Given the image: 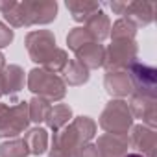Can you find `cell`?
<instances>
[{"instance_id": "28", "label": "cell", "mask_w": 157, "mask_h": 157, "mask_svg": "<svg viewBox=\"0 0 157 157\" xmlns=\"http://www.w3.org/2000/svg\"><path fill=\"white\" fill-rule=\"evenodd\" d=\"M76 157H98V151H96V146L93 142H87L83 144L80 150H78Z\"/></svg>"}, {"instance_id": "10", "label": "cell", "mask_w": 157, "mask_h": 157, "mask_svg": "<svg viewBox=\"0 0 157 157\" xmlns=\"http://www.w3.org/2000/svg\"><path fill=\"white\" fill-rule=\"evenodd\" d=\"M128 144L133 150V153H139L142 157H155V146H157V133L155 129L144 126V124H133V128L128 133Z\"/></svg>"}, {"instance_id": "31", "label": "cell", "mask_w": 157, "mask_h": 157, "mask_svg": "<svg viewBox=\"0 0 157 157\" xmlns=\"http://www.w3.org/2000/svg\"><path fill=\"white\" fill-rule=\"evenodd\" d=\"M6 109H8V104H4V102H0V118H2V115L6 113Z\"/></svg>"}, {"instance_id": "27", "label": "cell", "mask_w": 157, "mask_h": 157, "mask_svg": "<svg viewBox=\"0 0 157 157\" xmlns=\"http://www.w3.org/2000/svg\"><path fill=\"white\" fill-rule=\"evenodd\" d=\"M13 39H15V30L10 28L4 21H0V50L10 46L13 43Z\"/></svg>"}, {"instance_id": "16", "label": "cell", "mask_w": 157, "mask_h": 157, "mask_svg": "<svg viewBox=\"0 0 157 157\" xmlns=\"http://www.w3.org/2000/svg\"><path fill=\"white\" fill-rule=\"evenodd\" d=\"M83 28L93 35L94 41L104 43L105 39H109V32H111V19L104 10H98L96 13H93L85 22Z\"/></svg>"}, {"instance_id": "22", "label": "cell", "mask_w": 157, "mask_h": 157, "mask_svg": "<svg viewBox=\"0 0 157 157\" xmlns=\"http://www.w3.org/2000/svg\"><path fill=\"white\" fill-rule=\"evenodd\" d=\"M28 146L22 137L19 139H8L0 144V157H28Z\"/></svg>"}, {"instance_id": "12", "label": "cell", "mask_w": 157, "mask_h": 157, "mask_svg": "<svg viewBox=\"0 0 157 157\" xmlns=\"http://www.w3.org/2000/svg\"><path fill=\"white\" fill-rule=\"evenodd\" d=\"M104 87L107 94L115 100H126L133 94V83L129 80L128 70H111L104 76Z\"/></svg>"}, {"instance_id": "9", "label": "cell", "mask_w": 157, "mask_h": 157, "mask_svg": "<svg viewBox=\"0 0 157 157\" xmlns=\"http://www.w3.org/2000/svg\"><path fill=\"white\" fill-rule=\"evenodd\" d=\"M128 74H129V80L133 83V93L155 98V94H157V70H155V67H151L148 63L135 61L128 67Z\"/></svg>"}, {"instance_id": "1", "label": "cell", "mask_w": 157, "mask_h": 157, "mask_svg": "<svg viewBox=\"0 0 157 157\" xmlns=\"http://www.w3.org/2000/svg\"><path fill=\"white\" fill-rule=\"evenodd\" d=\"M96 129L98 126L91 117H74L68 126L52 135L48 157H76L78 150L96 137Z\"/></svg>"}, {"instance_id": "29", "label": "cell", "mask_w": 157, "mask_h": 157, "mask_svg": "<svg viewBox=\"0 0 157 157\" xmlns=\"http://www.w3.org/2000/svg\"><path fill=\"white\" fill-rule=\"evenodd\" d=\"M13 6V0H0V13H6Z\"/></svg>"}, {"instance_id": "24", "label": "cell", "mask_w": 157, "mask_h": 157, "mask_svg": "<svg viewBox=\"0 0 157 157\" xmlns=\"http://www.w3.org/2000/svg\"><path fill=\"white\" fill-rule=\"evenodd\" d=\"M68 54H67V50H63V48H56V52L48 57V61L41 67L43 70H46V72H52V74H61L63 72V68L67 67V63H68Z\"/></svg>"}, {"instance_id": "13", "label": "cell", "mask_w": 157, "mask_h": 157, "mask_svg": "<svg viewBox=\"0 0 157 157\" xmlns=\"http://www.w3.org/2000/svg\"><path fill=\"white\" fill-rule=\"evenodd\" d=\"M94 146H96L98 157H126L129 153L128 137H120V135L104 133L96 139Z\"/></svg>"}, {"instance_id": "17", "label": "cell", "mask_w": 157, "mask_h": 157, "mask_svg": "<svg viewBox=\"0 0 157 157\" xmlns=\"http://www.w3.org/2000/svg\"><path fill=\"white\" fill-rule=\"evenodd\" d=\"M24 142L28 146L30 155H43L48 151L50 146V137H48V129L43 126H35L32 129H28L24 133Z\"/></svg>"}, {"instance_id": "15", "label": "cell", "mask_w": 157, "mask_h": 157, "mask_svg": "<svg viewBox=\"0 0 157 157\" xmlns=\"http://www.w3.org/2000/svg\"><path fill=\"white\" fill-rule=\"evenodd\" d=\"M74 59H78L83 67H87L89 70H94V68H100L104 67V59H105V46L102 43H87L85 46L78 48L74 52Z\"/></svg>"}, {"instance_id": "26", "label": "cell", "mask_w": 157, "mask_h": 157, "mask_svg": "<svg viewBox=\"0 0 157 157\" xmlns=\"http://www.w3.org/2000/svg\"><path fill=\"white\" fill-rule=\"evenodd\" d=\"M4 15V21L10 28H26V21H24V11H22V6L21 2H13V6L2 13Z\"/></svg>"}, {"instance_id": "11", "label": "cell", "mask_w": 157, "mask_h": 157, "mask_svg": "<svg viewBox=\"0 0 157 157\" xmlns=\"http://www.w3.org/2000/svg\"><path fill=\"white\" fill-rule=\"evenodd\" d=\"M155 102L157 98L151 96H144L139 93H133L129 96V111L133 115V118H140L144 126L155 129V118H157V109H155Z\"/></svg>"}, {"instance_id": "25", "label": "cell", "mask_w": 157, "mask_h": 157, "mask_svg": "<svg viewBox=\"0 0 157 157\" xmlns=\"http://www.w3.org/2000/svg\"><path fill=\"white\" fill-rule=\"evenodd\" d=\"M113 37H126V39H135L137 37V28L128 22L126 19H117L113 24H111V32H109V39Z\"/></svg>"}, {"instance_id": "18", "label": "cell", "mask_w": 157, "mask_h": 157, "mask_svg": "<svg viewBox=\"0 0 157 157\" xmlns=\"http://www.w3.org/2000/svg\"><path fill=\"white\" fill-rule=\"evenodd\" d=\"M89 72L91 70L87 67H83L78 59H68L67 67L61 72V80L65 82L67 87H80L89 82V78H91Z\"/></svg>"}, {"instance_id": "32", "label": "cell", "mask_w": 157, "mask_h": 157, "mask_svg": "<svg viewBox=\"0 0 157 157\" xmlns=\"http://www.w3.org/2000/svg\"><path fill=\"white\" fill-rule=\"evenodd\" d=\"M126 157H142V155H139V153H133V151H129Z\"/></svg>"}, {"instance_id": "14", "label": "cell", "mask_w": 157, "mask_h": 157, "mask_svg": "<svg viewBox=\"0 0 157 157\" xmlns=\"http://www.w3.org/2000/svg\"><path fill=\"white\" fill-rule=\"evenodd\" d=\"M0 82H2V94L11 98L24 89L26 72L19 65H6V68L0 74Z\"/></svg>"}, {"instance_id": "30", "label": "cell", "mask_w": 157, "mask_h": 157, "mask_svg": "<svg viewBox=\"0 0 157 157\" xmlns=\"http://www.w3.org/2000/svg\"><path fill=\"white\" fill-rule=\"evenodd\" d=\"M4 68H6V56L0 52V72H2Z\"/></svg>"}, {"instance_id": "3", "label": "cell", "mask_w": 157, "mask_h": 157, "mask_svg": "<svg viewBox=\"0 0 157 157\" xmlns=\"http://www.w3.org/2000/svg\"><path fill=\"white\" fill-rule=\"evenodd\" d=\"M133 115L129 111L128 100H115L111 98L104 111L98 117V124L105 133L109 135H120V137H128L129 129L133 128Z\"/></svg>"}, {"instance_id": "7", "label": "cell", "mask_w": 157, "mask_h": 157, "mask_svg": "<svg viewBox=\"0 0 157 157\" xmlns=\"http://www.w3.org/2000/svg\"><path fill=\"white\" fill-rule=\"evenodd\" d=\"M24 44H26L30 59L33 63H37L39 67H43L57 48L56 35L50 30H32V32H28L26 37H24Z\"/></svg>"}, {"instance_id": "19", "label": "cell", "mask_w": 157, "mask_h": 157, "mask_svg": "<svg viewBox=\"0 0 157 157\" xmlns=\"http://www.w3.org/2000/svg\"><path fill=\"white\" fill-rule=\"evenodd\" d=\"M72 118H74L72 117V107L68 104H56V105H52L44 124L48 126L50 131L56 133V131L63 129L65 126H68L72 122Z\"/></svg>"}, {"instance_id": "8", "label": "cell", "mask_w": 157, "mask_h": 157, "mask_svg": "<svg viewBox=\"0 0 157 157\" xmlns=\"http://www.w3.org/2000/svg\"><path fill=\"white\" fill-rule=\"evenodd\" d=\"M21 6L24 11L26 28L50 24L57 17V2L56 0H24V2H21Z\"/></svg>"}, {"instance_id": "23", "label": "cell", "mask_w": 157, "mask_h": 157, "mask_svg": "<svg viewBox=\"0 0 157 157\" xmlns=\"http://www.w3.org/2000/svg\"><path fill=\"white\" fill-rule=\"evenodd\" d=\"M94 39H93V35L83 28V26H76V28H72L68 33H67V44H68V48L72 50V52H76L78 48H82V46H85L87 43H93ZM98 43V41H96Z\"/></svg>"}, {"instance_id": "4", "label": "cell", "mask_w": 157, "mask_h": 157, "mask_svg": "<svg viewBox=\"0 0 157 157\" xmlns=\"http://www.w3.org/2000/svg\"><path fill=\"white\" fill-rule=\"evenodd\" d=\"M137 56H139L137 39L113 37L111 43L105 46L104 68H105V72H111V70H128V67L137 61Z\"/></svg>"}, {"instance_id": "2", "label": "cell", "mask_w": 157, "mask_h": 157, "mask_svg": "<svg viewBox=\"0 0 157 157\" xmlns=\"http://www.w3.org/2000/svg\"><path fill=\"white\" fill-rule=\"evenodd\" d=\"M26 87L33 96L43 98L50 104L61 102L67 96V85L61 76L46 72L41 67H35L26 74Z\"/></svg>"}, {"instance_id": "21", "label": "cell", "mask_w": 157, "mask_h": 157, "mask_svg": "<svg viewBox=\"0 0 157 157\" xmlns=\"http://www.w3.org/2000/svg\"><path fill=\"white\" fill-rule=\"evenodd\" d=\"M52 109V104L43 100V98H37L33 96L30 102H28V115H30V122H35L37 126L46 122V117Z\"/></svg>"}, {"instance_id": "20", "label": "cell", "mask_w": 157, "mask_h": 157, "mask_svg": "<svg viewBox=\"0 0 157 157\" xmlns=\"http://www.w3.org/2000/svg\"><path fill=\"white\" fill-rule=\"evenodd\" d=\"M65 6L76 22H85L93 13L102 10L100 2H87V0H67Z\"/></svg>"}, {"instance_id": "6", "label": "cell", "mask_w": 157, "mask_h": 157, "mask_svg": "<svg viewBox=\"0 0 157 157\" xmlns=\"http://www.w3.org/2000/svg\"><path fill=\"white\" fill-rule=\"evenodd\" d=\"M115 15H120L128 22H131L137 30L146 28L153 22L155 17V4L151 2H120V0H113L109 4Z\"/></svg>"}, {"instance_id": "5", "label": "cell", "mask_w": 157, "mask_h": 157, "mask_svg": "<svg viewBox=\"0 0 157 157\" xmlns=\"http://www.w3.org/2000/svg\"><path fill=\"white\" fill-rule=\"evenodd\" d=\"M30 128L28 102L26 100H11L8 104L6 113L0 118V139H19Z\"/></svg>"}, {"instance_id": "33", "label": "cell", "mask_w": 157, "mask_h": 157, "mask_svg": "<svg viewBox=\"0 0 157 157\" xmlns=\"http://www.w3.org/2000/svg\"><path fill=\"white\" fill-rule=\"evenodd\" d=\"M0 74H2V72H0ZM4 94H2V82H0V98H2Z\"/></svg>"}]
</instances>
